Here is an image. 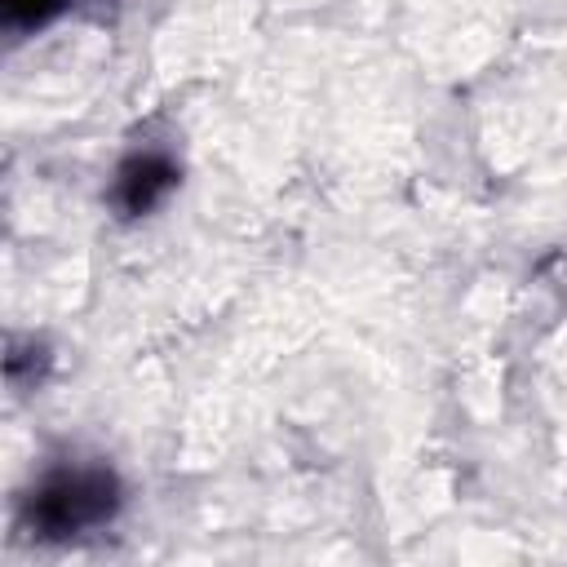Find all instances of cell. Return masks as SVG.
Masks as SVG:
<instances>
[{"instance_id":"2","label":"cell","mask_w":567,"mask_h":567,"mask_svg":"<svg viewBox=\"0 0 567 567\" xmlns=\"http://www.w3.org/2000/svg\"><path fill=\"white\" fill-rule=\"evenodd\" d=\"M177 186V168L164 159V155H133L120 177H115V204L124 213H146L155 208L168 190Z\"/></svg>"},{"instance_id":"1","label":"cell","mask_w":567,"mask_h":567,"mask_svg":"<svg viewBox=\"0 0 567 567\" xmlns=\"http://www.w3.org/2000/svg\"><path fill=\"white\" fill-rule=\"evenodd\" d=\"M115 509H120V483L111 470H97V465L58 470L27 501V518L35 536H75L84 527L106 523Z\"/></svg>"}]
</instances>
